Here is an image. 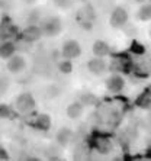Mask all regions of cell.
Segmentation results:
<instances>
[{"label": "cell", "mask_w": 151, "mask_h": 161, "mask_svg": "<svg viewBox=\"0 0 151 161\" xmlns=\"http://www.w3.org/2000/svg\"><path fill=\"white\" fill-rule=\"evenodd\" d=\"M93 53L96 57H106L109 54V45L103 41H96L93 44Z\"/></svg>", "instance_id": "8fae6325"}, {"label": "cell", "mask_w": 151, "mask_h": 161, "mask_svg": "<svg viewBox=\"0 0 151 161\" xmlns=\"http://www.w3.org/2000/svg\"><path fill=\"white\" fill-rule=\"evenodd\" d=\"M106 86H108V89H109L110 92L118 93V92H121L122 87H124V80H122V77H119V75H112V77H109Z\"/></svg>", "instance_id": "9c48e42d"}, {"label": "cell", "mask_w": 151, "mask_h": 161, "mask_svg": "<svg viewBox=\"0 0 151 161\" xmlns=\"http://www.w3.org/2000/svg\"><path fill=\"white\" fill-rule=\"evenodd\" d=\"M96 102V99H94V96L93 94H90V93H87V94H84L83 97H81V103H87V105H90V103H94Z\"/></svg>", "instance_id": "ffe728a7"}, {"label": "cell", "mask_w": 151, "mask_h": 161, "mask_svg": "<svg viewBox=\"0 0 151 161\" xmlns=\"http://www.w3.org/2000/svg\"><path fill=\"white\" fill-rule=\"evenodd\" d=\"M60 94V89L57 86H51V87H48V96L49 97H57Z\"/></svg>", "instance_id": "44dd1931"}, {"label": "cell", "mask_w": 151, "mask_h": 161, "mask_svg": "<svg viewBox=\"0 0 151 161\" xmlns=\"http://www.w3.org/2000/svg\"><path fill=\"white\" fill-rule=\"evenodd\" d=\"M98 148L100 153H106V151L109 150V142L106 141V139H99L98 141Z\"/></svg>", "instance_id": "ac0fdd59"}, {"label": "cell", "mask_w": 151, "mask_h": 161, "mask_svg": "<svg viewBox=\"0 0 151 161\" xmlns=\"http://www.w3.org/2000/svg\"><path fill=\"white\" fill-rule=\"evenodd\" d=\"M53 3L60 9H68V8H71L73 0H53Z\"/></svg>", "instance_id": "2e32d148"}, {"label": "cell", "mask_w": 151, "mask_h": 161, "mask_svg": "<svg viewBox=\"0 0 151 161\" xmlns=\"http://www.w3.org/2000/svg\"><path fill=\"white\" fill-rule=\"evenodd\" d=\"M9 115V109L4 105H2V118H6Z\"/></svg>", "instance_id": "603a6c76"}, {"label": "cell", "mask_w": 151, "mask_h": 161, "mask_svg": "<svg viewBox=\"0 0 151 161\" xmlns=\"http://www.w3.org/2000/svg\"><path fill=\"white\" fill-rule=\"evenodd\" d=\"M83 113V103L81 102H74L67 108V116L71 119H77Z\"/></svg>", "instance_id": "30bf717a"}, {"label": "cell", "mask_w": 151, "mask_h": 161, "mask_svg": "<svg viewBox=\"0 0 151 161\" xmlns=\"http://www.w3.org/2000/svg\"><path fill=\"white\" fill-rule=\"evenodd\" d=\"M87 68H89V71L92 74L99 75V74H102V73H105L106 64L102 60V57H96V58H93V60H90L87 63Z\"/></svg>", "instance_id": "5b68a950"}, {"label": "cell", "mask_w": 151, "mask_h": 161, "mask_svg": "<svg viewBox=\"0 0 151 161\" xmlns=\"http://www.w3.org/2000/svg\"><path fill=\"white\" fill-rule=\"evenodd\" d=\"M42 35V28H39L38 25H28L23 31V38L29 42L38 41Z\"/></svg>", "instance_id": "8992f818"}, {"label": "cell", "mask_w": 151, "mask_h": 161, "mask_svg": "<svg viewBox=\"0 0 151 161\" xmlns=\"http://www.w3.org/2000/svg\"><path fill=\"white\" fill-rule=\"evenodd\" d=\"M25 3H35V0H25Z\"/></svg>", "instance_id": "d4e9b609"}, {"label": "cell", "mask_w": 151, "mask_h": 161, "mask_svg": "<svg viewBox=\"0 0 151 161\" xmlns=\"http://www.w3.org/2000/svg\"><path fill=\"white\" fill-rule=\"evenodd\" d=\"M138 18L141 20H150L151 19V4H144L138 10Z\"/></svg>", "instance_id": "4fadbf2b"}, {"label": "cell", "mask_w": 151, "mask_h": 161, "mask_svg": "<svg viewBox=\"0 0 151 161\" xmlns=\"http://www.w3.org/2000/svg\"><path fill=\"white\" fill-rule=\"evenodd\" d=\"M25 68V60H23V57L20 55H13L10 57V60L8 61V70L13 74L16 73H20Z\"/></svg>", "instance_id": "52a82bcc"}, {"label": "cell", "mask_w": 151, "mask_h": 161, "mask_svg": "<svg viewBox=\"0 0 151 161\" xmlns=\"http://www.w3.org/2000/svg\"><path fill=\"white\" fill-rule=\"evenodd\" d=\"M63 57L67 58V60H71V58H76L79 57L80 53H81V48H80V44L74 39H70V41H65L64 45H63Z\"/></svg>", "instance_id": "7a4b0ae2"}, {"label": "cell", "mask_w": 151, "mask_h": 161, "mask_svg": "<svg viewBox=\"0 0 151 161\" xmlns=\"http://www.w3.org/2000/svg\"><path fill=\"white\" fill-rule=\"evenodd\" d=\"M39 20V12L38 10H32L28 16V23L29 25H36V22Z\"/></svg>", "instance_id": "e0dca14e"}, {"label": "cell", "mask_w": 151, "mask_h": 161, "mask_svg": "<svg viewBox=\"0 0 151 161\" xmlns=\"http://www.w3.org/2000/svg\"><path fill=\"white\" fill-rule=\"evenodd\" d=\"M150 35H151V31H150Z\"/></svg>", "instance_id": "484cf974"}, {"label": "cell", "mask_w": 151, "mask_h": 161, "mask_svg": "<svg viewBox=\"0 0 151 161\" xmlns=\"http://www.w3.org/2000/svg\"><path fill=\"white\" fill-rule=\"evenodd\" d=\"M128 20V13L124 8H115L110 13V25L113 28H122Z\"/></svg>", "instance_id": "3957f363"}, {"label": "cell", "mask_w": 151, "mask_h": 161, "mask_svg": "<svg viewBox=\"0 0 151 161\" xmlns=\"http://www.w3.org/2000/svg\"><path fill=\"white\" fill-rule=\"evenodd\" d=\"M15 54V45L12 42H3L2 44V48H0V55L2 58H10Z\"/></svg>", "instance_id": "7c38bea8"}, {"label": "cell", "mask_w": 151, "mask_h": 161, "mask_svg": "<svg viewBox=\"0 0 151 161\" xmlns=\"http://www.w3.org/2000/svg\"><path fill=\"white\" fill-rule=\"evenodd\" d=\"M49 125H51V120H49V116L48 115H45V113H42V115H39L38 116V126L41 128V129H48Z\"/></svg>", "instance_id": "5bb4252c"}, {"label": "cell", "mask_w": 151, "mask_h": 161, "mask_svg": "<svg viewBox=\"0 0 151 161\" xmlns=\"http://www.w3.org/2000/svg\"><path fill=\"white\" fill-rule=\"evenodd\" d=\"M0 158H2V160H4V158H8V154H6V151L3 150V148H2V150H0Z\"/></svg>", "instance_id": "cb8c5ba5"}, {"label": "cell", "mask_w": 151, "mask_h": 161, "mask_svg": "<svg viewBox=\"0 0 151 161\" xmlns=\"http://www.w3.org/2000/svg\"><path fill=\"white\" fill-rule=\"evenodd\" d=\"M8 79H4V77H2V84H0V92L2 93H4L6 90H8V87H9V84H8Z\"/></svg>", "instance_id": "7402d4cb"}, {"label": "cell", "mask_w": 151, "mask_h": 161, "mask_svg": "<svg viewBox=\"0 0 151 161\" xmlns=\"http://www.w3.org/2000/svg\"><path fill=\"white\" fill-rule=\"evenodd\" d=\"M71 136H73V132L70 128H61L60 131L57 132L55 141L60 147H65V145H68L70 141H71Z\"/></svg>", "instance_id": "ba28073f"}, {"label": "cell", "mask_w": 151, "mask_h": 161, "mask_svg": "<svg viewBox=\"0 0 151 161\" xmlns=\"http://www.w3.org/2000/svg\"><path fill=\"white\" fill-rule=\"evenodd\" d=\"M15 103L18 110H20V112H29L35 106V100L29 93H22L20 96H18Z\"/></svg>", "instance_id": "277c9868"}, {"label": "cell", "mask_w": 151, "mask_h": 161, "mask_svg": "<svg viewBox=\"0 0 151 161\" xmlns=\"http://www.w3.org/2000/svg\"><path fill=\"white\" fill-rule=\"evenodd\" d=\"M42 32L47 36H55L61 31V20L58 18H47L42 22Z\"/></svg>", "instance_id": "6da1fadb"}, {"label": "cell", "mask_w": 151, "mask_h": 161, "mask_svg": "<svg viewBox=\"0 0 151 161\" xmlns=\"http://www.w3.org/2000/svg\"><path fill=\"white\" fill-rule=\"evenodd\" d=\"M48 157L53 158V160H57V158H60V150H58L57 147H49V150H48Z\"/></svg>", "instance_id": "d6986e66"}, {"label": "cell", "mask_w": 151, "mask_h": 161, "mask_svg": "<svg viewBox=\"0 0 151 161\" xmlns=\"http://www.w3.org/2000/svg\"><path fill=\"white\" fill-rule=\"evenodd\" d=\"M58 68H60V71L64 73V74H68V73L73 71V65H71V63H70L67 58H65L64 61H61L60 65H58Z\"/></svg>", "instance_id": "9a60e30c"}]
</instances>
